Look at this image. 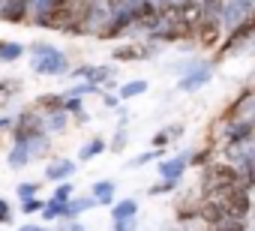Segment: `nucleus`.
<instances>
[{
	"label": "nucleus",
	"instance_id": "f257e3e1",
	"mask_svg": "<svg viewBox=\"0 0 255 231\" xmlns=\"http://www.w3.org/2000/svg\"><path fill=\"white\" fill-rule=\"evenodd\" d=\"M207 201H213L219 210L231 213V216H246L249 213V195L243 186H219V189H210L207 192Z\"/></svg>",
	"mask_w": 255,
	"mask_h": 231
},
{
	"label": "nucleus",
	"instance_id": "f03ea898",
	"mask_svg": "<svg viewBox=\"0 0 255 231\" xmlns=\"http://www.w3.org/2000/svg\"><path fill=\"white\" fill-rule=\"evenodd\" d=\"M30 63H33V72H39V75H60L66 69V57L51 45H36Z\"/></svg>",
	"mask_w": 255,
	"mask_h": 231
},
{
	"label": "nucleus",
	"instance_id": "7ed1b4c3",
	"mask_svg": "<svg viewBox=\"0 0 255 231\" xmlns=\"http://www.w3.org/2000/svg\"><path fill=\"white\" fill-rule=\"evenodd\" d=\"M219 186H243L240 174L231 168V165H210L207 174H204V189H219Z\"/></svg>",
	"mask_w": 255,
	"mask_h": 231
},
{
	"label": "nucleus",
	"instance_id": "20e7f679",
	"mask_svg": "<svg viewBox=\"0 0 255 231\" xmlns=\"http://www.w3.org/2000/svg\"><path fill=\"white\" fill-rule=\"evenodd\" d=\"M249 9H252V0H228V3L222 6V24L231 30V27H237L246 15H249Z\"/></svg>",
	"mask_w": 255,
	"mask_h": 231
},
{
	"label": "nucleus",
	"instance_id": "39448f33",
	"mask_svg": "<svg viewBox=\"0 0 255 231\" xmlns=\"http://www.w3.org/2000/svg\"><path fill=\"white\" fill-rule=\"evenodd\" d=\"M255 33V12L252 15H246L237 27H231V33H228V42H225V51H234V48H240V45H246V39Z\"/></svg>",
	"mask_w": 255,
	"mask_h": 231
},
{
	"label": "nucleus",
	"instance_id": "423d86ee",
	"mask_svg": "<svg viewBox=\"0 0 255 231\" xmlns=\"http://www.w3.org/2000/svg\"><path fill=\"white\" fill-rule=\"evenodd\" d=\"M210 81V66H204V63H195L183 78H180V90H198L201 84H207Z\"/></svg>",
	"mask_w": 255,
	"mask_h": 231
},
{
	"label": "nucleus",
	"instance_id": "0eeeda50",
	"mask_svg": "<svg viewBox=\"0 0 255 231\" xmlns=\"http://www.w3.org/2000/svg\"><path fill=\"white\" fill-rule=\"evenodd\" d=\"M249 135H252V120H234V123H228V129H225L228 144H240V141H246Z\"/></svg>",
	"mask_w": 255,
	"mask_h": 231
},
{
	"label": "nucleus",
	"instance_id": "6e6552de",
	"mask_svg": "<svg viewBox=\"0 0 255 231\" xmlns=\"http://www.w3.org/2000/svg\"><path fill=\"white\" fill-rule=\"evenodd\" d=\"M186 171V156H174V159H165L162 165H159V174L165 177V180H180V174Z\"/></svg>",
	"mask_w": 255,
	"mask_h": 231
},
{
	"label": "nucleus",
	"instance_id": "1a4fd4ad",
	"mask_svg": "<svg viewBox=\"0 0 255 231\" xmlns=\"http://www.w3.org/2000/svg\"><path fill=\"white\" fill-rule=\"evenodd\" d=\"M75 75H78V78H87L90 84H96V81L111 78V75H114V69H111V66H81Z\"/></svg>",
	"mask_w": 255,
	"mask_h": 231
},
{
	"label": "nucleus",
	"instance_id": "9d476101",
	"mask_svg": "<svg viewBox=\"0 0 255 231\" xmlns=\"http://www.w3.org/2000/svg\"><path fill=\"white\" fill-rule=\"evenodd\" d=\"M72 171H75V162L60 159V162H51V165H48L45 177H48V180H69V174H72Z\"/></svg>",
	"mask_w": 255,
	"mask_h": 231
},
{
	"label": "nucleus",
	"instance_id": "9b49d317",
	"mask_svg": "<svg viewBox=\"0 0 255 231\" xmlns=\"http://www.w3.org/2000/svg\"><path fill=\"white\" fill-rule=\"evenodd\" d=\"M93 198H96L99 204H111V201H114V183H111V180L93 183Z\"/></svg>",
	"mask_w": 255,
	"mask_h": 231
},
{
	"label": "nucleus",
	"instance_id": "f8f14e48",
	"mask_svg": "<svg viewBox=\"0 0 255 231\" xmlns=\"http://www.w3.org/2000/svg\"><path fill=\"white\" fill-rule=\"evenodd\" d=\"M135 213H138V204L132 198H126V201H120V204L111 207V216L114 219H126V216H135Z\"/></svg>",
	"mask_w": 255,
	"mask_h": 231
},
{
	"label": "nucleus",
	"instance_id": "ddd939ff",
	"mask_svg": "<svg viewBox=\"0 0 255 231\" xmlns=\"http://www.w3.org/2000/svg\"><path fill=\"white\" fill-rule=\"evenodd\" d=\"M144 57H147V51L135 48V45H123V48L114 51V60H144Z\"/></svg>",
	"mask_w": 255,
	"mask_h": 231
},
{
	"label": "nucleus",
	"instance_id": "4468645a",
	"mask_svg": "<svg viewBox=\"0 0 255 231\" xmlns=\"http://www.w3.org/2000/svg\"><path fill=\"white\" fill-rule=\"evenodd\" d=\"M102 150H105V141H102V138H93V141H87V144L81 147V162H87V159L99 156Z\"/></svg>",
	"mask_w": 255,
	"mask_h": 231
},
{
	"label": "nucleus",
	"instance_id": "2eb2a0df",
	"mask_svg": "<svg viewBox=\"0 0 255 231\" xmlns=\"http://www.w3.org/2000/svg\"><path fill=\"white\" fill-rule=\"evenodd\" d=\"M216 231H243V222H240V216H231V213H225L216 225H213Z\"/></svg>",
	"mask_w": 255,
	"mask_h": 231
},
{
	"label": "nucleus",
	"instance_id": "dca6fc26",
	"mask_svg": "<svg viewBox=\"0 0 255 231\" xmlns=\"http://www.w3.org/2000/svg\"><path fill=\"white\" fill-rule=\"evenodd\" d=\"M147 90V81H129L120 87V99H132V96H141Z\"/></svg>",
	"mask_w": 255,
	"mask_h": 231
},
{
	"label": "nucleus",
	"instance_id": "f3484780",
	"mask_svg": "<svg viewBox=\"0 0 255 231\" xmlns=\"http://www.w3.org/2000/svg\"><path fill=\"white\" fill-rule=\"evenodd\" d=\"M9 162H12V165H24V162H30V150H27V144L15 141V147H12V153H9Z\"/></svg>",
	"mask_w": 255,
	"mask_h": 231
},
{
	"label": "nucleus",
	"instance_id": "a211bd4d",
	"mask_svg": "<svg viewBox=\"0 0 255 231\" xmlns=\"http://www.w3.org/2000/svg\"><path fill=\"white\" fill-rule=\"evenodd\" d=\"M21 45L18 42H0V60H18L21 57Z\"/></svg>",
	"mask_w": 255,
	"mask_h": 231
},
{
	"label": "nucleus",
	"instance_id": "6ab92c4d",
	"mask_svg": "<svg viewBox=\"0 0 255 231\" xmlns=\"http://www.w3.org/2000/svg\"><path fill=\"white\" fill-rule=\"evenodd\" d=\"M216 36H219V24H216V21H204V24H201V42H204V45H213Z\"/></svg>",
	"mask_w": 255,
	"mask_h": 231
},
{
	"label": "nucleus",
	"instance_id": "aec40b11",
	"mask_svg": "<svg viewBox=\"0 0 255 231\" xmlns=\"http://www.w3.org/2000/svg\"><path fill=\"white\" fill-rule=\"evenodd\" d=\"M204 21H216L222 15V0H204Z\"/></svg>",
	"mask_w": 255,
	"mask_h": 231
},
{
	"label": "nucleus",
	"instance_id": "412c9836",
	"mask_svg": "<svg viewBox=\"0 0 255 231\" xmlns=\"http://www.w3.org/2000/svg\"><path fill=\"white\" fill-rule=\"evenodd\" d=\"M48 126H51V129H63V126H66V111H63V108H60V111H51Z\"/></svg>",
	"mask_w": 255,
	"mask_h": 231
},
{
	"label": "nucleus",
	"instance_id": "4be33fe9",
	"mask_svg": "<svg viewBox=\"0 0 255 231\" xmlns=\"http://www.w3.org/2000/svg\"><path fill=\"white\" fill-rule=\"evenodd\" d=\"M12 93H15V84L12 81H0V105H6L12 99Z\"/></svg>",
	"mask_w": 255,
	"mask_h": 231
},
{
	"label": "nucleus",
	"instance_id": "5701e85b",
	"mask_svg": "<svg viewBox=\"0 0 255 231\" xmlns=\"http://www.w3.org/2000/svg\"><path fill=\"white\" fill-rule=\"evenodd\" d=\"M69 195H72V186H69V183H63V186H57V189H54V198H51V201L66 204V201H69Z\"/></svg>",
	"mask_w": 255,
	"mask_h": 231
},
{
	"label": "nucleus",
	"instance_id": "b1692460",
	"mask_svg": "<svg viewBox=\"0 0 255 231\" xmlns=\"http://www.w3.org/2000/svg\"><path fill=\"white\" fill-rule=\"evenodd\" d=\"M114 231H135V216H126V219H114Z\"/></svg>",
	"mask_w": 255,
	"mask_h": 231
},
{
	"label": "nucleus",
	"instance_id": "393cba45",
	"mask_svg": "<svg viewBox=\"0 0 255 231\" xmlns=\"http://www.w3.org/2000/svg\"><path fill=\"white\" fill-rule=\"evenodd\" d=\"M36 192H39V183H21V186H18V195H21V198H33Z\"/></svg>",
	"mask_w": 255,
	"mask_h": 231
},
{
	"label": "nucleus",
	"instance_id": "a878e982",
	"mask_svg": "<svg viewBox=\"0 0 255 231\" xmlns=\"http://www.w3.org/2000/svg\"><path fill=\"white\" fill-rule=\"evenodd\" d=\"M39 207H42V201H39V198H24V204H21V210H24V213H36Z\"/></svg>",
	"mask_w": 255,
	"mask_h": 231
},
{
	"label": "nucleus",
	"instance_id": "bb28decb",
	"mask_svg": "<svg viewBox=\"0 0 255 231\" xmlns=\"http://www.w3.org/2000/svg\"><path fill=\"white\" fill-rule=\"evenodd\" d=\"M243 162H246V168H249V180L255 183V153H246Z\"/></svg>",
	"mask_w": 255,
	"mask_h": 231
},
{
	"label": "nucleus",
	"instance_id": "cd10ccee",
	"mask_svg": "<svg viewBox=\"0 0 255 231\" xmlns=\"http://www.w3.org/2000/svg\"><path fill=\"white\" fill-rule=\"evenodd\" d=\"M0 222H12V213H9V204L0 198Z\"/></svg>",
	"mask_w": 255,
	"mask_h": 231
},
{
	"label": "nucleus",
	"instance_id": "c85d7f7f",
	"mask_svg": "<svg viewBox=\"0 0 255 231\" xmlns=\"http://www.w3.org/2000/svg\"><path fill=\"white\" fill-rule=\"evenodd\" d=\"M168 138H171V135H168V132H159V135H156V138H153V147H156V150H159V147H162V144H165V141H168Z\"/></svg>",
	"mask_w": 255,
	"mask_h": 231
},
{
	"label": "nucleus",
	"instance_id": "c756f323",
	"mask_svg": "<svg viewBox=\"0 0 255 231\" xmlns=\"http://www.w3.org/2000/svg\"><path fill=\"white\" fill-rule=\"evenodd\" d=\"M12 3H15V0H0V18H6V12H9Z\"/></svg>",
	"mask_w": 255,
	"mask_h": 231
},
{
	"label": "nucleus",
	"instance_id": "7c9ffc66",
	"mask_svg": "<svg viewBox=\"0 0 255 231\" xmlns=\"http://www.w3.org/2000/svg\"><path fill=\"white\" fill-rule=\"evenodd\" d=\"M105 105H108V108H114V105H117V96H108V93H105Z\"/></svg>",
	"mask_w": 255,
	"mask_h": 231
},
{
	"label": "nucleus",
	"instance_id": "2f4dec72",
	"mask_svg": "<svg viewBox=\"0 0 255 231\" xmlns=\"http://www.w3.org/2000/svg\"><path fill=\"white\" fill-rule=\"evenodd\" d=\"M18 231H48V228H39V225H24V228H18Z\"/></svg>",
	"mask_w": 255,
	"mask_h": 231
},
{
	"label": "nucleus",
	"instance_id": "473e14b6",
	"mask_svg": "<svg viewBox=\"0 0 255 231\" xmlns=\"http://www.w3.org/2000/svg\"><path fill=\"white\" fill-rule=\"evenodd\" d=\"M9 123H12V120H9V117H0V129H6V126H9Z\"/></svg>",
	"mask_w": 255,
	"mask_h": 231
},
{
	"label": "nucleus",
	"instance_id": "72a5a7b5",
	"mask_svg": "<svg viewBox=\"0 0 255 231\" xmlns=\"http://www.w3.org/2000/svg\"><path fill=\"white\" fill-rule=\"evenodd\" d=\"M153 6H165V3H171V0H150Z\"/></svg>",
	"mask_w": 255,
	"mask_h": 231
},
{
	"label": "nucleus",
	"instance_id": "f704fd0d",
	"mask_svg": "<svg viewBox=\"0 0 255 231\" xmlns=\"http://www.w3.org/2000/svg\"><path fill=\"white\" fill-rule=\"evenodd\" d=\"M72 231H81V225H72Z\"/></svg>",
	"mask_w": 255,
	"mask_h": 231
}]
</instances>
